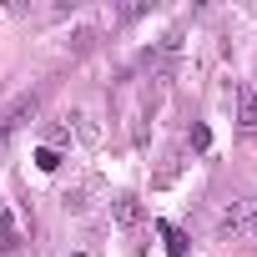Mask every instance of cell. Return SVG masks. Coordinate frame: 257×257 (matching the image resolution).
<instances>
[{
	"label": "cell",
	"instance_id": "1",
	"mask_svg": "<svg viewBox=\"0 0 257 257\" xmlns=\"http://www.w3.org/2000/svg\"><path fill=\"white\" fill-rule=\"evenodd\" d=\"M46 96H51V86H36V91H21L6 111H0V157H6V147H11V137L21 132V126L36 121V111L46 106Z\"/></svg>",
	"mask_w": 257,
	"mask_h": 257
},
{
	"label": "cell",
	"instance_id": "2",
	"mask_svg": "<svg viewBox=\"0 0 257 257\" xmlns=\"http://www.w3.org/2000/svg\"><path fill=\"white\" fill-rule=\"evenodd\" d=\"M111 217H116V227H137V222H142V202H137L132 192H121V197L111 202Z\"/></svg>",
	"mask_w": 257,
	"mask_h": 257
},
{
	"label": "cell",
	"instance_id": "3",
	"mask_svg": "<svg viewBox=\"0 0 257 257\" xmlns=\"http://www.w3.org/2000/svg\"><path fill=\"white\" fill-rule=\"evenodd\" d=\"M247 212H252V202H232V207L222 212V222H217V227H222V232H237V227L247 222Z\"/></svg>",
	"mask_w": 257,
	"mask_h": 257
},
{
	"label": "cell",
	"instance_id": "4",
	"mask_svg": "<svg viewBox=\"0 0 257 257\" xmlns=\"http://www.w3.org/2000/svg\"><path fill=\"white\" fill-rule=\"evenodd\" d=\"M162 247H167V257H187V237L177 227H162Z\"/></svg>",
	"mask_w": 257,
	"mask_h": 257
},
{
	"label": "cell",
	"instance_id": "5",
	"mask_svg": "<svg viewBox=\"0 0 257 257\" xmlns=\"http://www.w3.org/2000/svg\"><path fill=\"white\" fill-rule=\"evenodd\" d=\"M0 252H21V237H16V227H11L6 207H0Z\"/></svg>",
	"mask_w": 257,
	"mask_h": 257
},
{
	"label": "cell",
	"instance_id": "6",
	"mask_svg": "<svg viewBox=\"0 0 257 257\" xmlns=\"http://www.w3.org/2000/svg\"><path fill=\"white\" fill-rule=\"evenodd\" d=\"M242 126H257V81H252L247 96H242Z\"/></svg>",
	"mask_w": 257,
	"mask_h": 257
},
{
	"label": "cell",
	"instance_id": "7",
	"mask_svg": "<svg viewBox=\"0 0 257 257\" xmlns=\"http://www.w3.org/2000/svg\"><path fill=\"white\" fill-rule=\"evenodd\" d=\"M36 167H41V172H56V167H61L56 147H41V152H36Z\"/></svg>",
	"mask_w": 257,
	"mask_h": 257
},
{
	"label": "cell",
	"instance_id": "8",
	"mask_svg": "<svg viewBox=\"0 0 257 257\" xmlns=\"http://www.w3.org/2000/svg\"><path fill=\"white\" fill-rule=\"evenodd\" d=\"M207 147H212V132L197 121V126H192V152H207Z\"/></svg>",
	"mask_w": 257,
	"mask_h": 257
},
{
	"label": "cell",
	"instance_id": "9",
	"mask_svg": "<svg viewBox=\"0 0 257 257\" xmlns=\"http://www.w3.org/2000/svg\"><path fill=\"white\" fill-rule=\"evenodd\" d=\"M76 257H86V252H76Z\"/></svg>",
	"mask_w": 257,
	"mask_h": 257
}]
</instances>
